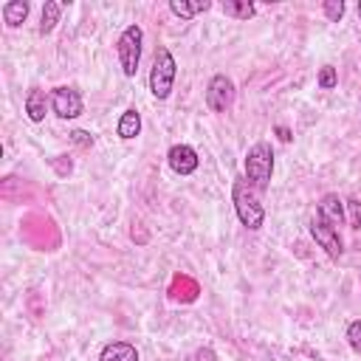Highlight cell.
Listing matches in <instances>:
<instances>
[{"mask_svg": "<svg viewBox=\"0 0 361 361\" xmlns=\"http://www.w3.org/2000/svg\"><path fill=\"white\" fill-rule=\"evenodd\" d=\"M99 361H138V353L127 341H110V344H104Z\"/></svg>", "mask_w": 361, "mask_h": 361, "instance_id": "11", "label": "cell"}, {"mask_svg": "<svg viewBox=\"0 0 361 361\" xmlns=\"http://www.w3.org/2000/svg\"><path fill=\"white\" fill-rule=\"evenodd\" d=\"M209 8H212L209 0H197V3H189V0H172V3H169V11H172L175 17H180V20H192L195 14L209 11Z\"/></svg>", "mask_w": 361, "mask_h": 361, "instance_id": "13", "label": "cell"}, {"mask_svg": "<svg viewBox=\"0 0 361 361\" xmlns=\"http://www.w3.org/2000/svg\"><path fill=\"white\" fill-rule=\"evenodd\" d=\"M231 200H234V212H237V217H240V223L245 226V228H251V231H257V228H262V223H265V209H262V203H259V197H257V189L248 183V180H234V186H231Z\"/></svg>", "mask_w": 361, "mask_h": 361, "instance_id": "1", "label": "cell"}, {"mask_svg": "<svg viewBox=\"0 0 361 361\" xmlns=\"http://www.w3.org/2000/svg\"><path fill=\"white\" fill-rule=\"evenodd\" d=\"M59 11H62V6H59V3L45 0V6H42V20H39V34H42V37H45V34H51V31H54V25L59 23Z\"/></svg>", "mask_w": 361, "mask_h": 361, "instance_id": "16", "label": "cell"}, {"mask_svg": "<svg viewBox=\"0 0 361 361\" xmlns=\"http://www.w3.org/2000/svg\"><path fill=\"white\" fill-rule=\"evenodd\" d=\"M25 17H28V3H25V0H11V3L3 6V20H6V25L17 28Z\"/></svg>", "mask_w": 361, "mask_h": 361, "instance_id": "14", "label": "cell"}, {"mask_svg": "<svg viewBox=\"0 0 361 361\" xmlns=\"http://www.w3.org/2000/svg\"><path fill=\"white\" fill-rule=\"evenodd\" d=\"M141 42H144V31L141 25H127L118 37V65L124 71V76H135L138 71V62H141Z\"/></svg>", "mask_w": 361, "mask_h": 361, "instance_id": "4", "label": "cell"}, {"mask_svg": "<svg viewBox=\"0 0 361 361\" xmlns=\"http://www.w3.org/2000/svg\"><path fill=\"white\" fill-rule=\"evenodd\" d=\"M231 102H234V82L226 73L212 76V82L206 87V104H209V110L226 113L231 107Z\"/></svg>", "mask_w": 361, "mask_h": 361, "instance_id": "5", "label": "cell"}, {"mask_svg": "<svg viewBox=\"0 0 361 361\" xmlns=\"http://www.w3.org/2000/svg\"><path fill=\"white\" fill-rule=\"evenodd\" d=\"M347 341H350V347H353L355 353H361V319L350 322V327H347Z\"/></svg>", "mask_w": 361, "mask_h": 361, "instance_id": "19", "label": "cell"}, {"mask_svg": "<svg viewBox=\"0 0 361 361\" xmlns=\"http://www.w3.org/2000/svg\"><path fill=\"white\" fill-rule=\"evenodd\" d=\"M71 141H73V144H82V147H90V144H93V138H90L85 130H73V133H71Z\"/></svg>", "mask_w": 361, "mask_h": 361, "instance_id": "20", "label": "cell"}, {"mask_svg": "<svg viewBox=\"0 0 361 361\" xmlns=\"http://www.w3.org/2000/svg\"><path fill=\"white\" fill-rule=\"evenodd\" d=\"M276 133H279V138H282V141H290V133H288V127H276Z\"/></svg>", "mask_w": 361, "mask_h": 361, "instance_id": "23", "label": "cell"}, {"mask_svg": "<svg viewBox=\"0 0 361 361\" xmlns=\"http://www.w3.org/2000/svg\"><path fill=\"white\" fill-rule=\"evenodd\" d=\"M322 220H327L330 226H344V203L336 192H327L322 200H319V212H316Z\"/></svg>", "mask_w": 361, "mask_h": 361, "instance_id": "9", "label": "cell"}, {"mask_svg": "<svg viewBox=\"0 0 361 361\" xmlns=\"http://www.w3.org/2000/svg\"><path fill=\"white\" fill-rule=\"evenodd\" d=\"M48 102H51V96H45V90L31 87L28 96H25V113H28V118L31 121H42L45 118V110H48Z\"/></svg>", "mask_w": 361, "mask_h": 361, "instance_id": "10", "label": "cell"}, {"mask_svg": "<svg viewBox=\"0 0 361 361\" xmlns=\"http://www.w3.org/2000/svg\"><path fill=\"white\" fill-rule=\"evenodd\" d=\"M116 133H118V138H124V141H130V138H135V135L141 133V116H138L135 107H130V110L121 113V118H118V124H116Z\"/></svg>", "mask_w": 361, "mask_h": 361, "instance_id": "12", "label": "cell"}, {"mask_svg": "<svg viewBox=\"0 0 361 361\" xmlns=\"http://www.w3.org/2000/svg\"><path fill=\"white\" fill-rule=\"evenodd\" d=\"M51 110L59 118H76V116H82V96H79V90L65 87V85L54 87L51 90Z\"/></svg>", "mask_w": 361, "mask_h": 361, "instance_id": "7", "label": "cell"}, {"mask_svg": "<svg viewBox=\"0 0 361 361\" xmlns=\"http://www.w3.org/2000/svg\"><path fill=\"white\" fill-rule=\"evenodd\" d=\"M175 73H178L175 56L169 54V48H158V51H155L152 71H149V90H152L155 99H166V96L172 93Z\"/></svg>", "mask_w": 361, "mask_h": 361, "instance_id": "3", "label": "cell"}, {"mask_svg": "<svg viewBox=\"0 0 361 361\" xmlns=\"http://www.w3.org/2000/svg\"><path fill=\"white\" fill-rule=\"evenodd\" d=\"M271 172H274V149L268 141H257L245 155V180L257 192H265L271 186Z\"/></svg>", "mask_w": 361, "mask_h": 361, "instance_id": "2", "label": "cell"}, {"mask_svg": "<svg viewBox=\"0 0 361 361\" xmlns=\"http://www.w3.org/2000/svg\"><path fill=\"white\" fill-rule=\"evenodd\" d=\"M310 234H313V240H316L333 259H338V257L344 254V243H341V237H338V228L330 226L327 220H322L319 214L310 220Z\"/></svg>", "mask_w": 361, "mask_h": 361, "instance_id": "6", "label": "cell"}, {"mask_svg": "<svg viewBox=\"0 0 361 361\" xmlns=\"http://www.w3.org/2000/svg\"><path fill=\"white\" fill-rule=\"evenodd\" d=\"M166 161H169L172 172H178V175H192V172L197 169V164H200L197 152H195L189 144H175V147L166 152Z\"/></svg>", "mask_w": 361, "mask_h": 361, "instance_id": "8", "label": "cell"}, {"mask_svg": "<svg viewBox=\"0 0 361 361\" xmlns=\"http://www.w3.org/2000/svg\"><path fill=\"white\" fill-rule=\"evenodd\" d=\"M336 82H338L336 68H333V65H324V68L319 71V87H322V90H333V87H336Z\"/></svg>", "mask_w": 361, "mask_h": 361, "instance_id": "18", "label": "cell"}, {"mask_svg": "<svg viewBox=\"0 0 361 361\" xmlns=\"http://www.w3.org/2000/svg\"><path fill=\"white\" fill-rule=\"evenodd\" d=\"M347 206H350V214H353L355 228H361V203L358 200H347Z\"/></svg>", "mask_w": 361, "mask_h": 361, "instance_id": "21", "label": "cell"}, {"mask_svg": "<svg viewBox=\"0 0 361 361\" xmlns=\"http://www.w3.org/2000/svg\"><path fill=\"white\" fill-rule=\"evenodd\" d=\"M358 17H361V3H358Z\"/></svg>", "mask_w": 361, "mask_h": 361, "instance_id": "24", "label": "cell"}, {"mask_svg": "<svg viewBox=\"0 0 361 361\" xmlns=\"http://www.w3.org/2000/svg\"><path fill=\"white\" fill-rule=\"evenodd\" d=\"M324 17L330 20V23H338L341 17H344V3L341 0H324Z\"/></svg>", "mask_w": 361, "mask_h": 361, "instance_id": "17", "label": "cell"}, {"mask_svg": "<svg viewBox=\"0 0 361 361\" xmlns=\"http://www.w3.org/2000/svg\"><path fill=\"white\" fill-rule=\"evenodd\" d=\"M195 361H217V358H214V353H212L209 347H203V350L195 353Z\"/></svg>", "mask_w": 361, "mask_h": 361, "instance_id": "22", "label": "cell"}, {"mask_svg": "<svg viewBox=\"0 0 361 361\" xmlns=\"http://www.w3.org/2000/svg\"><path fill=\"white\" fill-rule=\"evenodd\" d=\"M254 3H248V0H226L223 3V14L226 17H234V20H251L254 17Z\"/></svg>", "mask_w": 361, "mask_h": 361, "instance_id": "15", "label": "cell"}]
</instances>
